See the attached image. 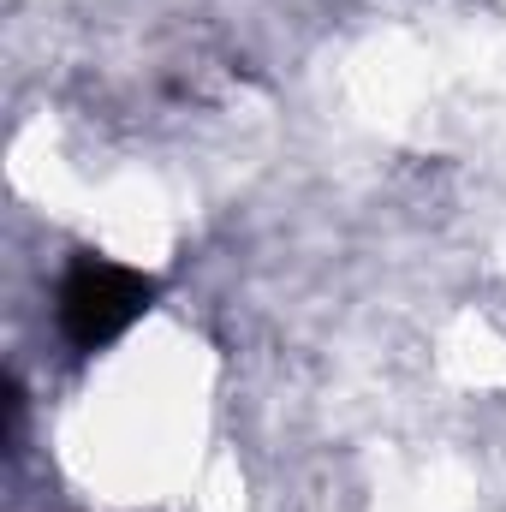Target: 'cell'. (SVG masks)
<instances>
[{
  "label": "cell",
  "instance_id": "6da1fadb",
  "mask_svg": "<svg viewBox=\"0 0 506 512\" xmlns=\"http://www.w3.org/2000/svg\"><path fill=\"white\" fill-rule=\"evenodd\" d=\"M149 298H155L149 274L84 251V256H72V268L60 280V328H66V340L78 352H102L149 310Z\"/></svg>",
  "mask_w": 506,
  "mask_h": 512
}]
</instances>
